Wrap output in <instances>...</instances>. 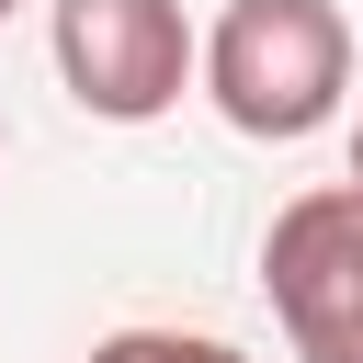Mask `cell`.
Here are the masks:
<instances>
[{
	"label": "cell",
	"mask_w": 363,
	"mask_h": 363,
	"mask_svg": "<svg viewBox=\"0 0 363 363\" xmlns=\"http://www.w3.org/2000/svg\"><path fill=\"white\" fill-rule=\"evenodd\" d=\"M352 182H363V136H352Z\"/></svg>",
	"instance_id": "cell-5"
},
{
	"label": "cell",
	"mask_w": 363,
	"mask_h": 363,
	"mask_svg": "<svg viewBox=\"0 0 363 363\" xmlns=\"http://www.w3.org/2000/svg\"><path fill=\"white\" fill-rule=\"evenodd\" d=\"M204 68L182 0H57V79L79 91V113L102 125H147L182 102V79Z\"/></svg>",
	"instance_id": "cell-3"
},
{
	"label": "cell",
	"mask_w": 363,
	"mask_h": 363,
	"mask_svg": "<svg viewBox=\"0 0 363 363\" xmlns=\"http://www.w3.org/2000/svg\"><path fill=\"white\" fill-rule=\"evenodd\" d=\"M261 284L295 363H363V182L295 193L261 238Z\"/></svg>",
	"instance_id": "cell-2"
},
{
	"label": "cell",
	"mask_w": 363,
	"mask_h": 363,
	"mask_svg": "<svg viewBox=\"0 0 363 363\" xmlns=\"http://www.w3.org/2000/svg\"><path fill=\"white\" fill-rule=\"evenodd\" d=\"M91 363H250V352L204 340V329H113V340H91Z\"/></svg>",
	"instance_id": "cell-4"
},
{
	"label": "cell",
	"mask_w": 363,
	"mask_h": 363,
	"mask_svg": "<svg viewBox=\"0 0 363 363\" xmlns=\"http://www.w3.org/2000/svg\"><path fill=\"white\" fill-rule=\"evenodd\" d=\"M11 11H23V0H0V23H11Z\"/></svg>",
	"instance_id": "cell-6"
},
{
	"label": "cell",
	"mask_w": 363,
	"mask_h": 363,
	"mask_svg": "<svg viewBox=\"0 0 363 363\" xmlns=\"http://www.w3.org/2000/svg\"><path fill=\"white\" fill-rule=\"evenodd\" d=\"M204 91L238 136H318L352 91V23L340 0H227V23L204 34Z\"/></svg>",
	"instance_id": "cell-1"
}]
</instances>
